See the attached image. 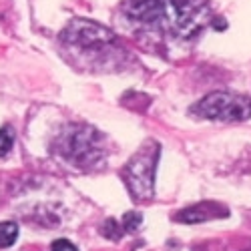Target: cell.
<instances>
[{"instance_id": "cell-8", "label": "cell", "mask_w": 251, "mask_h": 251, "mask_svg": "<svg viewBox=\"0 0 251 251\" xmlns=\"http://www.w3.org/2000/svg\"><path fill=\"white\" fill-rule=\"evenodd\" d=\"M14 145V129L2 127L0 129V157H6Z\"/></svg>"}, {"instance_id": "cell-7", "label": "cell", "mask_w": 251, "mask_h": 251, "mask_svg": "<svg viewBox=\"0 0 251 251\" xmlns=\"http://www.w3.org/2000/svg\"><path fill=\"white\" fill-rule=\"evenodd\" d=\"M18 237V225L12 221L0 223V249L10 247Z\"/></svg>"}, {"instance_id": "cell-4", "label": "cell", "mask_w": 251, "mask_h": 251, "mask_svg": "<svg viewBox=\"0 0 251 251\" xmlns=\"http://www.w3.org/2000/svg\"><path fill=\"white\" fill-rule=\"evenodd\" d=\"M193 113L209 121H223V123L245 121L251 117V100L243 95L227 93V91L209 93L193 107Z\"/></svg>"}, {"instance_id": "cell-11", "label": "cell", "mask_w": 251, "mask_h": 251, "mask_svg": "<svg viewBox=\"0 0 251 251\" xmlns=\"http://www.w3.org/2000/svg\"><path fill=\"white\" fill-rule=\"evenodd\" d=\"M50 251H78L71 241L67 239H56L52 245H50Z\"/></svg>"}, {"instance_id": "cell-10", "label": "cell", "mask_w": 251, "mask_h": 251, "mask_svg": "<svg viewBox=\"0 0 251 251\" xmlns=\"http://www.w3.org/2000/svg\"><path fill=\"white\" fill-rule=\"evenodd\" d=\"M141 213H135V211H129V213H125V217H123V229L125 231H129V233H135L137 229L141 227Z\"/></svg>"}, {"instance_id": "cell-2", "label": "cell", "mask_w": 251, "mask_h": 251, "mask_svg": "<svg viewBox=\"0 0 251 251\" xmlns=\"http://www.w3.org/2000/svg\"><path fill=\"white\" fill-rule=\"evenodd\" d=\"M58 153L82 169H91L104 157L102 137L89 125H71L58 139Z\"/></svg>"}, {"instance_id": "cell-5", "label": "cell", "mask_w": 251, "mask_h": 251, "mask_svg": "<svg viewBox=\"0 0 251 251\" xmlns=\"http://www.w3.org/2000/svg\"><path fill=\"white\" fill-rule=\"evenodd\" d=\"M62 38L69 40L73 45L93 49V47H102V45L111 43L113 32L100 25H97V23H91V20H73V23L67 26Z\"/></svg>"}, {"instance_id": "cell-6", "label": "cell", "mask_w": 251, "mask_h": 251, "mask_svg": "<svg viewBox=\"0 0 251 251\" xmlns=\"http://www.w3.org/2000/svg\"><path fill=\"white\" fill-rule=\"evenodd\" d=\"M229 211L219 205V203H197L183 209V211L175 213V221L179 223H203L209 219H217V217H227Z\"/></svg>"}, {"instance_id": "cell-3", "label": "cell", "mask_w": 251, "mask_h": 251, "mask_svg": "<svg viewBox=\"0 0 251 251\" xmlns=\"http://www.w3.org/2000/svg\"><path fill=\"white\" fill-rule=\"evenodd\" d=\"M159 161V145L147 143L133 155V159L125 165L123 181L129 187V193L137 201H147L153 197L155 187V167Z\"/></svg>"}, {"instance_id": "cell-1", "label": "cell", "mask_w": 251, "mask_h": 251, "mask_svg": "<svg viewBox=\"0 0 251 251\" xmlns=\"http://www.w3.org/2000/svg\"><path fill=\"white\" fill-rule=\"evenodd\" d=\"M125 10L133 20L175 36H193L209 18L205 0H129Z\"/></svg>"}, {"instance_id": "cell-9", "label": "cell", "mask_w": 251, "mask_h": 251, "mask_svg": "<svg viewBox=\"0 0 251 251\" xmlns=\"http://www.w3.org/2000/svg\"><path fill=\"white\" fill-rule=\"evenodd\" d=\"M100 231H102V235H107L109 239H113V241H117V239H121L123 237V225H119L115 219H107L104 221V225L100 227Z\"/></svg>"}]
</instances>
